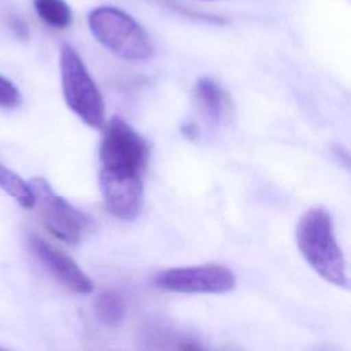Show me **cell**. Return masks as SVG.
<instances>
[{
	"instance_id": "6da1fadb",
	"label": "cell",
	"mask_w": 351,
	"mask_h": 351,
	"mask_svg": "<svg viewBox=\"0 0 351 351\" xmlns=\"http://www.w3.org/2000/svg\"><path fill=\"white\" fill-rule=\"evenodd\" d=\"M296 244L304 261L325 281L348 288L346 259L337 244L330 214L324 207L304 211L296 226Z\"/></svg>"
},
{
	"instance_id": "7a4b0ae2",
	"label": "cell",
	"mask_w": 351,
	"mask_h": 351,
	"mask_svg": "<svg viewBox=\"0 0 351 351\" xmlns=\"http://www.w3.org/2000/svg\"><path fill=\"white\" fill-rule=\"evenodd\" d=\"M88 26L92 36L121 59L141 62L154 55V44L147 30L121 8L100 5L90 10Z\"/></svg>"
},
{
	"instance_id": "3957f363",
	"label": "cell",
	"mask_w": 351,
	"mask_h": 351,
	"mask_svg": "<svg viewBox=\"0 0 351 351\" xmlns=\"http://www.w3.org/2000/svg\"><path fill=\"white\" fill-rule=\"evenodd\" d=\"M59 69L63 97L69 108L86 125L101 128L106 121L103 96L78 52L69 44L60 47Z\"/></svg>"
},
{
	"instance_id": "277c9868",
	"label": "cell",
	"mask_w": 351,
	"mask_h": 351,
	"mask_svg": "<svg viewBox=\"0 0 351 351\" xmlns=\"http://www.w3.org/2000/svg\"><path fill=\"white\" fill-rule=\"evenodd\" d=\"M34 195V206H38L40 215L47 229L62 241L75 244L90 228L92 219L59 196L51 184L43 177L29 181Z\"/></svg>"
},
{
	"instance_id": "5b68a950",
	"label": "cell",
	"mask_w": 351,
	"mask_h": 351,
	"mask_svg": "<svg viewBox=\"0 0 351 351\" xmlns=\"http://www.w3.org/2000/svg\"><path fill=\"white\" fill-rule=\"evenodd\" d=\"M99 156L101 167L141 173L148 162L149 147L126 121L112 117L107 123Z\"/></svg>"
},
{
	"instance_id": "8992f818",
	"label": "cell",
	"mask_w": 351,
	"mask_h": 351,
	"mask_svg": "<svg viewBox=\"0 0 351 351\" xmlns=\"http://www.w3.org/2000/svg\"><path fill=\"white\" fill-rule=\"evenodd\" d=\"M154 282L160 289L177 293H226L234 289L236 277L222 265H197L159 271Z\"/></svg>"
},
{
	"instance_id": "52a82bcc",
	"label": "cell",
	"mask_w": 351,
	"mask_h": 351,
	"mask_svg": "<svg viewBox=\"0 0 351 351\" xmlns=\"http://www.w3.org/2000/svg\"><path fill=\"white\" fill-rule=\"evenodd\" d=\"M99 185L108 213L123 221H133L143 206L141 173L101 167Z\"/></svg>"
},
{
	"instance_id": "ba28073f",
	"label": "cell",
	"mask_w": 351,
	"mask_h": 351,
	"mask_svg": "<svg viewBox=\"0 0 351 351\" xmlns=\"http://www.w3.org/2000/svg\"><path fill=\"white\" fill-rule=\"evenodd\" d=\"M27 247L36 261L62 285L75 293H90L95 288L93 281L69 255L49 244L38 234H30Z\"/></svg>"
},
{
	"instance_id": "9c48e42d",
	"label": "cell",
	"mask_w": 351,
	"mask_h": 351,
	"mask_svg": "<svg viewBox=\"0 0 351 351\" xmlns=\"http://www.w3.org/2000/svg\"><path fill=\"white\" fill-rule=\"evenodd\" d=\"M193 96L200 112L208 121L219 123L229 118L232 111L230 97L215 80L210 77L199 78L193 88Z\"/></svg>"
},
{
	"instance_id": "30bf717a",
	"label": "cell",
	"mask_w": 351,
	"mask_h": 351,
	"mask_svg": "<svg viewBox=\"0 0 351 351\" xmlns=\"http://www.w3.org/2000/svg\"><path fill=\"white\" fill-rule=\"evenodd\" d=\"M93 313L104 326H118L126 315L125 299L115 289H104L93 300Z\"/></svg>"
},
{
	"instance_id": "8fae6325",
	"label": "cell",
	"mask_w": 351,
	"mask_h": 351,
	"mask_svg": "<svg viewBox=\"0 0 351 351\" xmlns=\"http://www.w3.org/2000/svg\"><path fill=\"white\" fill-rule=\"evenodd\" d=\"M38 18L53 29H66L73 21L70 5L64 0H33Z\"/></svg>"
},
{
	"instance_id": "7c38bea8",
	"label": "cell",
	"mask_w": 351,
	"mask_h": 351,
	"mask_svg": "<svg viewBox=\"0 0 351 351\" xmlns=\"http://www.w3.org/2000/svg\"><path fill=\"white\" fill-rule=\"evenodd\" d=\"M0 188L5 191L14 200H16L22 207H34V195L30 184L3 165H0Z\"/></svg>"
},
{
	"instance_id": "4fadbf2b",
	"label": "cell",
	"mask_w": 351,
	"mask_h": 351,
	"mask_svg": "<svg viewBox=\"0 0 351 351\" xmlns=\"http://www.w3.org/2000/svg\"><path fill=\"white\" fill-rule=\"evenodd\" d=\"M22 95L16 85L8 78L0 75V107L15 108L21 106Z\"/></svg>"
},
{
	"instance_id": "5bb4252c",
	"label": "cell",
	"mask_w": 351,
	"mask_h": 351,
	"mask_svg": "<svg viewBox=\"0 0 351 351\" xmlns=\"http://www.w3.org/2000/svg\"><path fill=\"white\" fill-rule=\"evenodd\" d=\"M10 27L12 29L15 36L19 37L21 40H27L29 38V27L25 23V21L21 19L19 16L11 15V18H10Z\"/></svg>"
},
{
	"instance_id": "9a60e30c",
	"label": "cell",
	"mask_w": 351,
	"mask_h": 351,
	"mask_svg": "<svg viewBox=\"0 0 351 351\" xmlns=\"http://www.w3.org/2000/svg\"><path fill=\"white\" fill-rule=\"evenodd\" d=\"M181 130H182V133H184L188 138H191V140L197 134V128H196L195 123H185Z\"/></svg>"
},
{
	"instance_id": "2e32d148",
	"label": "cell",
	"mask_w": 351,
	"mask_h": 351,
	"mask_svg": "<svg viewBox=\"0 0 351 351\" xmlns=\"http://www.w3.org/2000/svg\"><path fill=\"white\" fill-rule=\"evenodd\" d=\"M204 1H213V0H204Z\"/></svg>"
}]
</instances>
